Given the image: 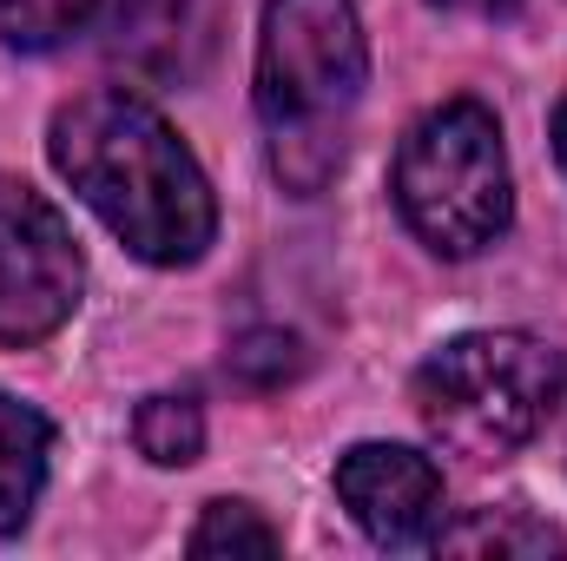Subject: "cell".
Wrapping results in <instances>:
<instances>
[{
  "mask_svg": "<svg viewBox=\"0 0 567 561\" xmlns=\"http://www.w3.org/2000/svg\"><path fill=\"white\" fill-rule=\"evenodd\" d=\"M555 159H561V172H567V100L555 106Z\"/></svg>",
  "mask_w": 567,
  "mask_h": 561,
  "instance_id": "5bb4252c",
  "label": "cell"
},
{
  "mask_svg": "<svg viewBox=\"0 0 567 561\" xmlns=\"http://www.w3.org/2000/svg\"><path fill=\"white\" fill-rule=\"evenodd\" d=\"M106 47L140 80H185L205 47V0H106Z\"/></svg>",
  "mask_w": 567,
  "mask_h": 561,
  "instance_id": "52a82bcc",
  "label": "cell"
},
{
  "mask_svg": "<svg viewBox=\"0 0 567 561\" xmlns=\"http://www.w3.org/2000/svg\"><path fill=\"white\" fill-rule=\"evenodd\" d=\"M390 185H396L410 232L442 258L488 252L515 218L508 145L482 100H449V106L423 113L396 145Z\"/></svg>",
  "mask_w": 567,
  "mask_h": 561,
  "instance_id": "277c9868",
  "label": "cell"
},
{
  "mask_svg": "<svg viewBox=\"0 0 567 561\" xmlns=\"http://www.w3.org/2000/svg\"><path fill=\"white\" fill-rule=\"evenodd\" d=\"M106 20V0H0V40L13 53H53Z\"/></svg>",
  "mask_w": 567,
  "mask_h": 561,
  "instance_id": "30bf717a",
  "label": "cell"
},
{
  "mask_svg": "<svg viewBox=\"0 0 567 561\" xmlns=\"http://www.w3.org/2000/svg\"><path fill=\"white\" fill-rule=\"evenodd\" d=\"M47 449H53V422L20 397H0V542L13 529H27V516L40 502Z\"/></svg>",
  "mask_w": 567,
  "mask_h": 561,
  "instance_id": "ba28073f",
  "label": "cell"
},
{
  "mask_svg": "<svg viewBox=\"0 0 567 561\" xmlns=\"http://www.w3.org/2000/svg\"><path fill=\"white\" fill-rule=\"evenodd\" d=\"M567 404V350L528 330H468L416 370V410L455 456H508Z\"/></svg>",
  "mask_w": 567,
  "mask_h": 561,
  "instance_id": "3957f363",
  "label": "cell"
},
{
  "mask_svg": "<svg viewBox=\"0 0 567 561\" xmlns=\"http://www.w3.org/2000/svg\"><path fill=\"white\" fill-rule=\"evenodd\" d=\"M53 172L145 265H198L218 238V198L192 145L126 86L80 93L53 113Z\"/></svg>",
  "mask_w": 567,
  "mask_h": 561,
  "instance_id": "6da1fadb",
  "label": "cell"
},
{
  "mask_svg": "<svg viewBox=\"0 0 567 561\" xmlns=\"http://www.w3.org/2000/svg\"><path fill=\"white\" fill-rule=\"evenodd\" d=\"M284 536L251 509V502H205L192 529V555H278Z\"/></svg>",
  "mask_w": 567,
  "mask_h": 561,
  "instance_id": "7c38bea8",
  "label": "cell"
},
{
  "mask_svg": "<svg viewBox=\"0 0 567 561\" xmlns=\"http://www.w3.org/2000/svg\"><path fill=\"white\" fill-rule=\"evenodd\" d=\"M363 80H370V47L357 0H265L258 120L284 192L317 198L337 178L363 106Z\"/></svg>",
  "mask_w": 567,
  "mask_h": 561,
  "instance_id": "7a4b0ae2",
  "label": "cell"
},
{
  "mask_svg": "<svg viewBox=\"0 0 567 561\" xmlns=\"http://www.w3.org/2000/svg\"><path fill=\"white\" fill-rule=\"evenodd\" d=\"M337 502L383 549H416L442 522V469L410 442H357L337 456Z\"/></svg>",
  "mask_w": 567,
  "mask_h": 561,
  "instance_id": "8992f818",
  "label": "cell"
},
{
  "mask_svg": "<svg viewBox=\"0 0 567 561\" xmlns=\"http://www.w3.org/2000/svg\"><path fill=\"white\" fill-rule=\"evenodd\" d=\"M429 549L435 555H561L567 536L535 522V516H522V509H468L462 522L435 529Z\"/></svg>",
  "mask_w": 567,
  "mask_h": 561,
  "instance_id": "9c48e42d",
  "label": "cell"
},
{
  "mask_svg": "<svg viewBox=\"0 0 567 561\" xmlns=\"http://www.w3.org/2000/svg\"><path fill=\"white\" fill-rule=\"evenodd\" d=\"M225 370H231L238 384H251V390H278V384H290V377L303 370V344H297L290 330H278V324H258V330L231 337Z\"/></svg>",
  "mask_w": 567,
  "mask_h": 561,
  "instance_id": "4fadbf2b",
  "label": "cell"
},
{
  "mask_svg": "<svg viewBox=\"0 0 567 561\" xmlns=\"http://www.w3.org/2000/svg\"><path fill=\"white\" fill-rule=\"evenodd\" d=\"M86 290V258L66 218L20 178H0V344L53 337Z\"/></svg>",
  "mask_w": 567,
  "mask_h": 561,
  "instance_id": "5b68a950",
  "label": "cell"
},
{
  "mask_svg": "<svg viewBox=\"0 0 567 561\" xmlns=\"http://www.w3.org/2000/svg\"><path fill=\"white\" fill-rule=\"evenodd\" d=\"M133 442H140L145 462H158V469L198 462V449H205V410H198V397H185V390L145 397L140 410H133Z\"/></svg>",
  "mask_w": 567,
  "mask_h": 561,
  "instance_id": "8fae6325",
  "label": "cell"
}]
</instances>
